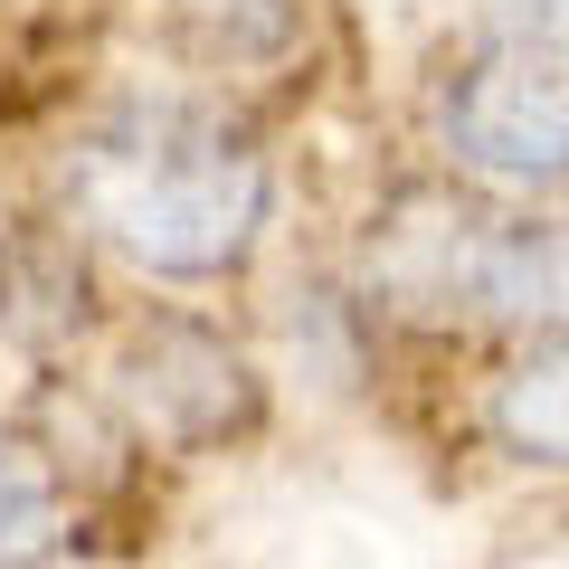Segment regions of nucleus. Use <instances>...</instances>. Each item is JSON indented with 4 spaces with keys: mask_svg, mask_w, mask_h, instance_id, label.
Returning a JSON list of instances; mask_svg holds the SVG:
<instances>
[{
    "mask_svg": "<svg viewBox=\"0 0 569 569\" xmlns=\"http://www.w3.org/2000/svg\"><path fill=\"white\" fill-rule=\"evenodd\" d=\"M485 228L493 219H466V209L447 200H408L399 219L380 228V247H370V266H380V284L399 295L408 313H475V257H485Z\"/></svg>",
    "mask_w": 569,
    "mask_h": 569,
    "instance_id": "20e7f679",
    "label": "nucleus"
},
{
    "mask_svg": "<svg viewBox=\"0 0 569 569\" xmlns=\"http://www.w3.org/2000/svg\"><path fill=\"white\" fill-rule=\"evenodd\" d=\"M67 541V485L39 456L0 447V569H29Z\"/></svg>",
    "mask_w": 569,
    "mask_h": 569,
    "instance_id": "0eeeda50",
    "label": "nucleus"
},
{
    "mask_svg": "<svg viewBox=\"0 0 569 569\" xmlns=\"http://www.w3.org/2000/svg\"><path fill=\"white\" fill-rule=\"evenodd\" d=\"M266 152L190 114H123L67 152V209L123 266L171 284L228 276L266 228Z\"/></svg>",
    "mask_w": 569,
    "mask_h": 569,
    "instance_id": "f257e3e1",
    "label": "nucleus"
},
{
    "mask_svg": "<svg viewBox=\"0 0 569 569\" xmlns=\"http://www.w3.org/2000/svg\"><path fill=\"white\" fill-rule=\"evenodd\" d=\"M190 29H200L209 48H228V58H247V48H276L284 29H295V0H171Z\"/></svg>",
    "mask_w": 569,
    "mask_h": 569,
    "instance_id": "6e6552de",
    "label": "nucleus"
},
{
    "mask_svg": "<svg viewBox=\"0 0 569 569\" xmlns=\"http://www.w3.org/2000/svg\"><path fill=\"white\" fill-rule=\"evenodd\" d=\"M485 427L522 466H569V323H531V342L503 361L485 399Z\"/></svg>",
    "mask_w": 569,
    "mask_h": 569,
    "instance_id": "39448f33",
    "label": "nucleus"
},
{
    "mask_svg": "<svg viewBox=\"0 0 569 569\" xmlns=\"http://www.w3.org/2000/svg\"><path fill=\"white\" fill-rule=\"evenodd\" d=\"M123 399L142 408V427H162V437H181V447H200V437L247 427L257 389H247V361L219 342V332L162 323V332H142L133 361H123Z\"/></svg>",
    "mask_w": 569,
    "mask_h": 569,
    "instance_id": "7ed1b4c3",
    "label": "nucleus"
},
{
    "mask_svg": "<svg viewBox=\"0 0 569 569\" xmlns=\"http://www.w3.org/2000/svg\"><path fill=\"white\" fill-rule=\"evenodd\" d=\"M447 142L485 181L569 171V0H485L475 58L447 86Z\"/></svg>",
    "mask_w": 569,
    "mask_h": 569,
    "instance_id": "f03ea898",
    "label": "nucleus"
},
{
    "mask_svg": "<svg viewBox=\"0 0 569 569\" xmlns=\"http://www.w3.org/2000/svg\"><path fill=\"white\" fill-rule=\"evenodd\" d=\"M475 313H503V323H569V228H485Z\"/></svg>",
    "mask_w": 569,
    "mask_h": 569,
    "instance_id": "423d86ee",
    "label": "nucleus"
}]
</instances>
